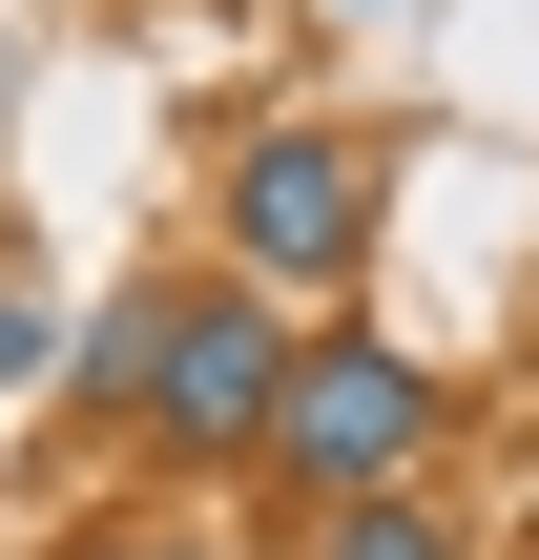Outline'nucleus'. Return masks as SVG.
Wrapping results in <instances>:
<instances>
[{"label":"nucleus","mask_w":539,"mask_h":560,"mask_svg":"<svg viewBox=\"0 0 539 560\" xmlns=\"http://www.w3.org/2000/svg\"><path fill=\"white\" fill-rule=\"evenodd\" d=\"M457 457V374L415 353V332H291V395H270V457L249 478H291V499H374V478H436Z\"/></svg>","instance_id":"f257e3e1"},{"label":"nucleus","mask_w":539,"mask_h":560,"mask_svg":"<svg viewBox=\"0 0 539 560\" xmlns=\"http://www.w3.org/2000/svg\"><path fill=\"white\" fill-rule=\"evenodd\" d=\"M374 208H395V145H374V125H249L229 187H208L229 270H249L270 312H332V291L374 270Z\"/></svg>","instance_id":"f03ea898"},{"label":"nucleus","mask_w":539,"mask_h":560,"mask_svg":"<svg viewBox=\"0 0 539 560\" xmlns=\"http://www.w3.org/2000/svg\"><path fill=\"white\" fill-rule=\"evenodd\" d=\"M270 395H291V312H270L249 270H229V291H145V374H125L145 457L249 478V457H270Z\"/></svg>","instance_id":"7ed1b4c3"},{"label":"nucleus","mask_w":539,"mask_h":560,"mask_svg":"<svg viewBox=\"0 0 539 560\" xmlns=\"http://www.w3.org/2000/svg\"><path fill=\"white\" fill-rule=\"evenodd\" d=\"M312 560H478V520L436 478H374V499H312Z\"/></svg>","instance_id":"20e7f679"},{"label":"nucleus","mask_w":539,"mask_h":560,"mask_svg":"<svg viewBox=\"0 0 539 560\" xmlns=\"http://www.w3.org/2000/svg\"><path fill=\"white\" fill-rule=\"evenodd\" d=\"M21 374H62V312H42V291H0V395H21Z\"/></svg>","instance_id":"39448f33"},{"label":"nucleus","mask_w":539,"mask_h":560,"mask_svg":"<svg viewBox=\"0 0 539 560\" xmlns=\"http://www.w3.org/2000/svg\"><path fill=\"white\" fill-rule=\"evenodd\" d=\"M0 125H21V42H0Z\"/></svg>","instance_id":"423d86ee"},{"label":"nucleus","mask_w":539,"mask_h":560,"mask_svg":"<svg viewBox=\"0 0 539 560\" xmlns=\"http://www.w3.org/2000/svg\"><path fill=\"white\" fill-rule=\"evenodd\" d=\"M353 21H374V0H353Z\"/></svg>","instance_id":"0eeeda50"}]
</instances>
